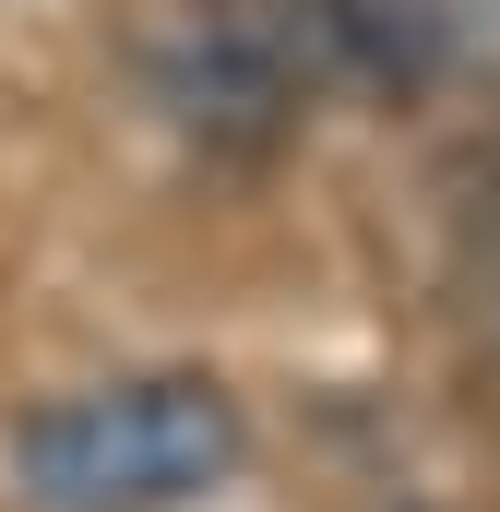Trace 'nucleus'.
<instances>
[{"label": "nucleus", "mask_w": 500, "mask_h": 512, "mask_svg": "<svg viewBox=\"0 0 500 512\" xmlns=\"http://www.w3.org/2000/svg\"><path fill=\"white\" fill-rule=\"evenodd\" d=\"M310 84H322L310 0H298V24H286V12H203V24H179V36L155 48V108L191 131L203 155H262V143H286L298 108H310Z\"/></svg>", "instance_id": "f03ea898"}, {"label": "nucleus", "mask_w": 500, "mask_h": 512, "mask_svg": "<svg viewBox=\"0 0 500 512\" xmlns=\"http://www.w3.org/2000/svg\"><path fill=\"white\" fill-rule=\"evenodd\" d=\"M12 477L36 512H191L239 477V405L203 370L60 393L12 429Z\"/></svg>", "instance_id": "f257e3e1"}, {"label": "nucleus", "mask_w": 500, "mask_h": 512, "mask_svg": "<svg viewBox=\"0 0 500 512\" xmlns=\"http://www.w3.org/2000/svg\"><path fill=\"white\" fill-rule=\"evenodd\" d=\"M322 72H358L381 96L500 84V0H310Z\"/></svg>", "instance_id": "7ed1b4c3"}]
</instances>
